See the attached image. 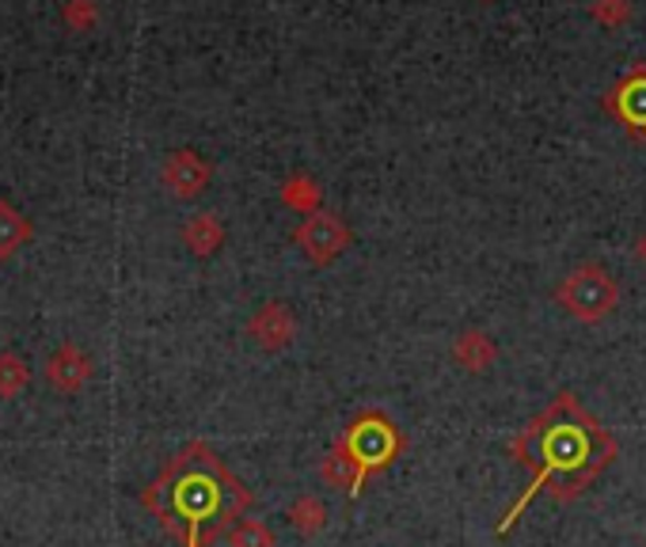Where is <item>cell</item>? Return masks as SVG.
Masks as SVG:
<instances>
[{
  "instance_id": "18",
  "label": "cell",
  "mask_w": 646,
  "mask_h": 547,
  "mask_svg": "<svg viewBox=\"0 0 646 547\" xmlns=\"http://www.w3.org/2000/svg\"><path fill=\"white\" fill-rule=\"evenodd\" d=\"M69 20H72V23H88V20H91V0H72Z\"/></svg>"
},
{
  "instance_id": "19",
  "label": "cell",
  "mask_w": 646,
  "mask_h": 547,
  "mask_svg": "<svg viewBox=\"0 0 646 547\" xmlns=\"http://www.w3.org/2000/svg\"><path fill=\"white\" fill-rule=\"evenodd\" d=\"M635 258H639V263L646 266V232H643L639 240H635Z\"/></svg>"
},
{
  "instance_id": "4",
  "label": "cell",
  "mask_w": 646,
  "mask_h": 547,
  "mask_svg": "<svg viewBox=\"0 0 646 547\" xmlns=\"http://www.w3.org/2000/svg\"><path fill=\"white\" fill-rule=\"evenodd\" d=\"M556 304L578 323H601L620 304V285L601 263H581L559 282Z\"/></svg>"
},
{
  "instance_id": "2",
  "label": "cell",
  "mask_w": 646,
  "mask_h": 547,
  "mask_svg": "<svg viewBox=\"0 0 646 547\" xmlns=\"http://www.w3.org/2000/svg\"><path fill=\"white\" fill-rule=\"evenodd\" d=\"M145 502L168 533L179 536L187 547H202L252 506V490L221 463L209 445L194 441L168 463Z\"/></svg>"
},
{
  "instance_id": "5",
  "label": "cell",
  "mask_w": 646,
  "mask_h": 547,
  "mask_svg": "<svg viewBox=\"0 0 646 547\" xmlns=\"http://www.w3.org/2000/svg\"><path fill=\"white\" fill-rule=\"evenodd\" d=\"M293 240H297V247L304 252L309 263L327 266L350 247V225L339 217V213L316 209V213H309V217L301 221L297 232H293Z\"/></svg>"
},
{
  "instance_id": "11",
  "label": "cell",
  "mask_w": 646,
  "mask_h": 547,
  "mask_svg": "<svg viewBox=\"0 0 646 547\" xmlns=\"http://www.w3.org/2000/svg\"><path fill=\"white\" fill-rule=\"evenodd\" d=\"M282 202L290 209H297V213H316L323 209L320 202H323V191H320V183L312 179V175H290V179L282 183Z\"/></svg>"
},
{
  "instance_id": "3",
  "label": "cell",
  "mask_w": 646,
  "mask_h": 547,
  "mask_svg": "<svg viewBox=\"0 0 646 547\" xmlns=\"http://www.w3.org/2000/svg\"><path fill=\"white\" fill-rule=\"evenodd\" d=\"M403 433L400 426L388 419L384 411H362L354 422L339 433V441L331 445V452L323 457V483L346 487L350 498H358L369 487V479H376L381 471L392 468V460L403 452Z\"/></svg>"
},
{
  "instance_id": "15",
  "label": "cell",
  "mask_w": 646,
  "mask_h": 547,
  "mask_svg": "<svg viewBox=\"0 0 646 547\" xmlns=\"http://www.w3.org/2000/svg\"><path fill=\"white\" fill-rule=\"evenodd\" d=\"M589 16H594L601 27H608V31H616V27H624L632 20V0H594V4H589Z\"/></svg>"
},
{
  "instance_id": "17",
  "label": "cell",
  "mask_w": 646,
  "mask_h": 547,
  "mask_svg": "<svg viewBox=\"0 0 646 547\" xmlns=\"http://www.w3.org/2000/svg\"><path fill=\"white\" fill-rule=\"evenodd\" d=\"M27 380V369H23V361H16V358H0V392L4 395H12L16 388H20Z\"/></svg>"
},
{
  "instance_id": "9",
  "label": "cell",
  "mask_w": 646,
  "mask_h": 547,
  "mask_svg": "<svg viewBox=\"0 0 646 547\" xmlns=\"http://www.w3.org/2000/svg\"><path fill=\"white\" fill-rule=\"evenodd\" d=\"M495 358H498L495 339L487 335V331H479V328L460 331L457 342H452V361L464 365L468 373H483V369H491Z\"/></svg>"
},
{
  "instance_id": "8",
  "label": "cell",
  "mask_w": 646,
  "mask_h": 547,
  "mask_svg": "<svg viewBox=\"0 0 646 547\" xmlns=\"http://www.w3.org/2000/svg\"><path fill=\"white\" fill-rule=\"evenodd\" d=\"M164 183H168V191L175 198H198V194L209 187V164L202 160L198 153L183 148V153H175L172 160L164 164Z\"/></svg>"
},
{
  "instance_id": "16",
  "label": "cell",
  "mask_w": 646,
  "mask_h": 547,
  "mask_svg": "<svg viewBox=\"0 0 646 547\" xmlns=\"http://www.w3.org/2000/svg\"><path fill=\"white\" fill-rule=\"evenodd\" d=\"M23 236H27V225L20 221V213H12V209L4 206V202H0V255L12 252V247L20 244Z\"/></svg>"
},
{
  "instance_id": "10",
  "label": "cell",
  "mask_w": 646,
  "mask_h": 547,
  "mask_svg": "<svg viewBox=\"0 0 646 547\" xmlns=\"http://www.w3.org/2000/svg\"><path fill=\"white\" fill-rule=\"evenodd\" d=\"M183 240H187V247L194 255H214L221 247V240H225V228H221V221L214 213H198V217L183 228Z\"/></svg>"
},
{
  "instance_id": "1",
  "label": "cell",
  "mask_w": 646,
  "mask_h": 547,
  "mask_svg": "<svg viewBox=\"0 0 646 547\" xmlns=\"http://www.w3.org/2000/svg\"><path fill=\"white\" fill-rule=\"evenodd\" d=\"M510 452L521 468H529L532 483L517 495V502L498 521L502 536L510 533L513 521L532 506L537 495H551L556 502H575L581 490L616 460L620 445L575 395L559 392L537 419H529L517 430Z\"/></svg>"
},
{
  "instance_id": "14",
  "label": "cell",
  "mask_w": 646,
  "mask_h": 547,
  "mask_svg": "<svg viewBox=\"0 0 646 547\" xmlns=\"http://www.w3.org/2000/svg\"><path fill=\"white\" fill-rule=\"evenodd\" d=\"M50 377L61 380L65 388H77L80 380L88 377V361L77 354V350H61V358L50 365Z\"/></svg>"
},
{
  "instance_id": "6",
  "label": "cell",
  "mask_w": 646,
  "mask_h": 547,
  "mask_svg": "<svg viewBox=\"0 0 646 547\" xmlns=\"http://www.w3.org/2000/svg\"><path fill=\"white\" fill-rule=\"evenodd\" d=\"M605 110L616 118L627 137L635 141H646V65H632L620 80L613 85V91L605 96Z\"/></svg>"
},
{
  "instance_id": "12",
  "label": "cell",
  "mask_w": 646,
  "mask_h": 547,
  "mask_svg": "<svg viewBox=\"0 0 646 547\" xmlns=\"http://www.w3.org/2000/svg\"><path fill=\"white\" fill-rule=\"evenodd\" d=\"M290 525L297 528L301 536H316L327 525V506H323L320 495H301L297 502L290 506Z\"/></svg>"
},
{
  "instance_id": "13",
  "label": "cell",
  "mask_w": 646,
  "mask_h": 547,
  "mask_svg": "<svg viewBox=\"0 0 646 547\" xmlns=\"http://www.w3.org/2000/svg\"><path fill=\"white\" fill-rule=\"evenodd\" d=\"M228 544L233 547H274V533L266 528L258 517H239L228 533Z\"/></svg>"
},
{
  "instance_id": "7",
  "label": "cell",
  "mask_w": 646,
  "mask_h": 547,
  "mask_svg": "<svg viewBox=\"0 0 646 547\" xmlns=\"http://www.w3.org/2000/svg\"><path fill=\"white\" fill-rule=\"evenodd\" d=\"M247 335H252L263 350H285L293 339H297V316H293L282 301H271L252 316Z\"/></svg>"
}]
</instances>
